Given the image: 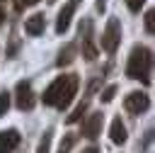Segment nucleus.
Masks as SVG:
<instances>
[{
    "label": "nucleus",
    "mask_w": 155,
    "mask_h": 153,
    "mask_svg": "<svg viewBox=\"0 0 155 153\" xmlns=\"http://www.w3.org/2000/svg\"><path fill=\"white\" fill-rule=\"evenodd\" d=\"M116 90H119L116 85H107V87L102 90V95H99V100H102L104 104H109V102L114 100V95H116Z\"/></svg>",
    "instance_id": "obj_17"
},
{
    "label": "nucleus",
    "mask_w": 155,
    "mask_h": 153,
    "mask_svg": "<svg viewBox=\"0 0 155 153\" xmlns=\"http://www.w3.org/2000/svg\"><path fill=\"white\" fill-rule=\"evenodd\" d=\"M87 109H90V97H85V100H82V102H80V104L73 109V114H68V124H75V121H80V119H82V114H85Z\"/></svg>",
    "instance_id": "obj_13"
},
{
    "label": "nucleus",
    "mask_w": 155,
    "mask_h": 153,
    "mask_svg": "<svg viewBox=\"0 0 155 153\" xmlns=\"http://www.w3.org/2000/svg\"><path fill=\"white\" fill-rule=\"evenodd\" d=\"M75 141H78V134H63V141L58 146V153H70V148L75 146Z\"/></svg>",
    "instance_id": "obj_15"
},
{
    "label": "nucleus",
    "mask_w": 155,
    "mask_h": 153,
    "mask_svg": "<svg viewBox=\"0 0 155 153\" xmlns=\"http://www.w3.org/2000/svg\"><path fill=\"white\" fill-rule=\"evenodd\" d=\"M78 75L68 73V75H58L41 95V102L48 104V107H56V109H68V104L73 102V97L78 95Z\"/></svg>",
    "instance_id": "obj_1"
},
{
    "label": "nucleus",
    "mask_w": 155,
    "mask_h": 153,
    "mask_svg": "<svg viewBox=\"0 0 155 153\" xmlns=\"http://www.w3.org/2000/svg\"><path fill=\"white\" fill-rule=\"evenodd\" d=\"M102 121H104V114L102 112H92V114H87V119L82 121V136L85 138H90V141H94L99 134H102Z\"/></svg>",
    "instance_id": "obj_7"
},
{
    "label": "nucleus",
    "mask_w": 155,
    "mask_h": 153,
    "mask_svg": "<svg viewBox=\"0 0 155 153\" xmlns=\"http://www.w3.org/2000/svg\"><path fill=\"white\" fill-rule=\"evenodd\" d=\"M119 41H121V22L116 17H109V22H107V27L102 32V49L107 53H114Z\"/></svg>",
    "instance_id": "obj_3"
},
{
    "label": "nucleus",
    "mask_w": 155,
    "mask_h": 153,
    "mask_svg": "<svg viewBox=\"0 0 155 153\" xmlns=\"http://www.w3.org/2000/svg\"><path fill=\"white\" fill-rule=\"evenodd\" d=\"M150 68H153V51L148 46L136 44L126 63V75L131 80H143L145 85H150Z\"/></svg>",
    "instance_id": "obj_2"
},
{
    "label": "nucleus",
    "mask_w": 155,
    "mask_h": 153,
    "mask_svg": "<svg viewBox=\"0 0 155 153\" xmlns=\"http://www.w3.org/2000/svg\"><path fill=\"white\" fill-rule=\"evenodd\" d=\"M143 2H145V0H126V7H128L131 12H140Z\"/></svg>",
    "instance_id": "obj_19"
},
{
    "label": "nucleus",
    "mask_w": 155,
    "mask_h": 153,
    "mask_svg": "<svg viewBox=\"0 0 155 153\" xmlns=\"http://www.w3.org/2000/svg\"><path fill=\"white\" fill-rule=\"evenodd\" d=\"M2 24H5V10L0 7V27H2Z\"/></svg>",
    "instance_id": "obj_23"
},
{
    "label": "nucleus",
    "mask_w": 155,
    "mask_h": 153,
    "mask_svg": "<svg viewBox=\"0 0 155 153\" xmlns=\"http://www.w3.org/2000/svg\"><path fill=\"white\" fill-rule=\"evenodd\" d=\"M82 153H99V148H97V146H87Z\"/></svg>",
    "instance_id": "obj_21"
},
{
    "label": "nucleus",
    "mask_w": 155,
    "mask_h": 153,
    "mask_svg": "<svg viewBox=\"0 0 155 153\" xmlns=\"http://www.w3.org/2000/svg\"><path fill=\"white\" fill-rule=\"evenodd\" d=\"M145 32H148V34L155 32V10H148V12H145Z\"/></svg>",
    "instance_id": "obj_18"
},
{
    "label": "nucleus",
    "mask_w": 155,
    "mask_h": 153,
    "mask_svg": "<svg viewBox=\"0 0 155 153\" xmlns=\"http://www.w3.org/2000/svg\"><path fill=\"white\" fill-rule=\"evenodd\" d=\"M80 36H82V56H85V61H94L97 58V46L92 41V22L90 19H85L80 24Z\"/></svg>",
    "instance_id": "obj_6"
},
{
    "label": "nucleus",
    "mask_w": 155,
    "mask_h": 153,
    "mask_svg": "<svg viewBox=\"0 0 155 153\" xmlns=\"http://www.w3.org/2000/svg\"><path fill=\"white\" fill-rule=\"evenodd\" d=\"M34 92H31V83L29 80H19L17 83V87H15V104H17V109H22V112H29L31 107H34Z\"/></svg>",
    "instance_id": "obj_4"
},
{
    "label": "nucleus",
    "mask_w": 155,
    "mask_h": 153,
    "mask_svg": "<svg viewBox=\"0 0 155 153\" xmlns=\"http://www.w3.org/2000/svg\"><path fill=\"white\" fill-rule=\"evenodd\" d=\"M109 136H111V141H114L116 146H124V143H126L128 134H126V126H124L121 117H114V121H111V129H109Z\"/></svg>",
    "instance_id": "obj_11"
},
{
    "label": "nucleus",
    "mask_w": 155,
    "mask_h": 153,
    "mask_svg": "<svg viewBox=\"0 0 155 153\" xmlns=\"http://www.w3.org/2000/svg\"><path fill=\"white\" fill-rule=\"evenodd\" d=\"M39 0H22V5H27V7H31V5H36Z\"/></svg>",
    "instance_id": "obj_22"
},
{
    "label": "nucleus",
    "mask_w": 155,
    "mask_h": 153,
    "mask_svg": "<svg viewBox=\"0 0 155 153\" xmlns=\"http://www.w3.org/2000/svg\"><path fill=\"white\" fill-rule=\"evenodd\" d=\"M19 141H22V136H19L17 129H5V131H0V153H12V151L19 146Z\"/></svg>",
    "instance_id": "obj_8"
},
{
    "label": "nucleus",
    "mask_w": 155,
    "mask_h": 153,
    "mask_svg": "<svg viewBox=\"0 0 155 153\" xmlns=\"http://www.w3.org/2000/svg\"><path fill=\"white\" fill-rule=\"evenodd\" d=\"M44 27H46L44 15H31V17H27V22H24V32H27L29 36H39V34H44Z\"/></svg>",
    "instance_id": "obj_10"
},
{
    "label": "nucleus",
    "mask_w": 155,
    "mask_h": 153,
    "mask_svg": "<svg viewBox=\"0 0 155 153\" xmlns=\"http://www.w3.org/2000/svg\"><path fill=\"white\" fill-rule=\"evenodd\" d=\"M10 102H12V95H10L7 90H2V92H0V117H5V114H7Z\"/></svg>",
    "instance_id": "obj_16"
},
{
    "label": "nucleus",
    "mask_w": 155,
    "mask_h": 153,
    "mask_svg": "<svg viewBox=\"0 0 155 153\" xmlns=\"http://www.w3.org/2000/svg\"><path fill=\"white\" fill-rule=\"evenodd\" d=\"M148 107H150V97H148L145 92H140V90L128 92L126 100H124V109H126L128 114H143Z\"/></svg>",
    "instance_id": "obj_5"
},
{
    "label": "nucleus",
    "mask_w": 155,
    "mask_h": 153,
    "mask_svg": "<svg viewBox=\"0 0 155 153\" xmlns=\"http://www.w3.org/2000/svg\"><path fill=\"white\" fill-rule=\"evenodd\" d=\"M104 7H107V0H97V10L104 12Z\"/></svg>",
    "instance_id": "obj_20"
},
{
    "label": "nucleus",
    "mask_w": 155,
    "mask_h": 153,
    "mask_svg": "<svg viewBox=\"0 0 155 153\" xmlns=\"http://www.w3.org/2000/svg\"><path fill=\"white\" fill-rule=\"evenodd\" d=\"M75 2L70 0L68 5H63V10L58 12V19H56V34H65L68 27H70V19H73V12H75Z\"/></svg>",
    "instance_id": "obj_9"
},
{
    "label": "nucleus",
    "mask_w": 155,
    "mask_h": 153,
    "mask_svg": "<svg viewBox=\"0 0 155 153\" xmlns=\"http://www.w3.org/2000/svg\"><path fill=\"white\" fill-rule=\"evenodd\" d=\"M51 138H53V129H46L44 136H41V141H39L36 153H51Z\"/></svg>",
    "instance_id": "obj_14"
},
{
    "label": "nucleus",
    "mask_w": 155,
    "mask_h": 153,
    "mask_svg": "<svg viewBox=\"0 0 155 153\" xmlns=\"http://www.w3.org/2000/svg\"><path fill=\"white\" fill-rule=\"evenodd\" d=\"M73 61H75V44H65V46L61 49L58 58H56V66L63 68V66H70Z\"/></svg>",
    "instance_id": "obj_12"
}]
</instances>
